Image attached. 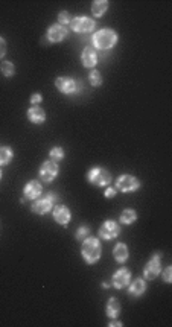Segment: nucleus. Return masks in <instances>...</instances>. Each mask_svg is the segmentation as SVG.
I'll return each instance as SVG.
<instances>
[{
  "label": "nucleus",
  "mask_w": 172,
  "mask_h": 327,
  "mask_svg": "<svg viewBox=\"0 0 172 327\" xmlns=\"http://www.w3.org/2000/svg\"><path fill=\"white\" fill-rule=\"evenodd\" d=\"M81 256L87 265H95L102 256V246L98 238L88 236L81 242Z\"/></svg>",
  "instance_id": "f257e3e1"
},
{
  "label": "nucleus",
  "mask_w": 172,
  "mask_h": 327,
  "mask_svg": "<svg viewBox=\"0 0 172 327\" xmlns=\"http://www.w3.org/2000/svg\"><path fill=\"white\" fill-rule=\"evenodd\" d=\"M119 35L114 29H99L91 35V43L95 49L99 50H110L117 44Z\"/></svg>",
  "instance_id": "f03ea898"
},
{
  "label": "nucleus",
  "mask_w": 172,
  "mask_h": 327,
  "mask_svg": "<svg viewBox=\"0 0 172 327\" xmlns=\"http://www.w3.org/2000/svg\"><path fill=\"white\" fill-rule=\"evenodd\" d=\"M111 180H113L111 172L107 171L105 167L95 166V167H91L90 171L87 172V181L90 183V184L96 186V187H107V186H110Z\"/></svg>",
  "instance_id": "7ed1b4c3"
},
{
  "label": "nucleus",
  "mask_w": 172,
  "mask_h": 327,
  "mask_svg": "<svg viewBox=\"0 0 172 327\" xmlns=\"http://www.w3.org/2000/svg\"><path fill=\"white\" fill-rule=\"evenodd\" d=\"M55 201H58V195L55 192H47L44 196H42V198L34 200V203L31 205V210L37 215H46L50 212V208L54 207Z\"/></svg>",
  "instance_id": "20e7f679"
},
{
  "label": "nucleus",
  "mask_w": 172,
  "mask_h": 327,
  "mask_svg": "<svg viewBox=\"0 0 172 327\" xmlns=\"http://www.w3.org/2000/svg\"><path fill=\"white\" fill-rule=\"evenodd\" d=\"M142 186V183L137 177L134 175H129V174H124L121 177L116 178V183H114V187L117 192H122V193H131V192H136L139 190Z\"/></svg>",
  "instance_id": "39448f33"
},
{
  "label": "nucleus",
  "mask_w": 172,
  "mask_h": 327,
  "mask_svg": "<svg viewBox=\"0 0 172 327\" xmlns=\"http://www.w3.org/2000/svg\"><path fill=\"white\" fill-rule=\"evenodd\" d=\"M70 29L76 34H90L93 32L96 28V21L93 19H90L87 16H78L73 17L70 21Z\"/></svg>",
  "instance_id": "423d86ee"
},
{
  "label": "nucleus",
  "mask_w": 172,
  "mask_h": 327,
  "mask_svg": "<svg viewBox=\"0 0 172 327\" xmlns=\"http://www.w3.org/2000/svg\"><path fill=\"white\" fill-rule=\"evenodd\" d=\"M162 271V254L154 253L151 259L148 260V264L143 268V279L145 280H154L160 276Z\"/></svg>",
  "instance_id": "0eeeda50"
},
{
  "label": "nucleus",
  "mask_w": 172,
  "mask_h": 327,
  "mask_svg": "<svg viewBox=\"0 0 172 327\" xmlns=\"http://www.w3.org/2000/svg\"><path fill=\"white\" fill-rule=\"evenodd\" d=\"M58 172H60L58 163L54 162V160H46L42 166H40L38 175H40V178H42V181L52 183V181H54L58 177Z\"/></svg>",
  "instance_id": "6e6552de"
},
{
  "label": "nucleus",
  "mask_w": 172,
  "mask_h": 327,
  "mask_svg": "<svg viewBox=\"0 0 172 327\" xmlns=\"http://www.w3.org/2000/svg\"><path fill=\"white\" fill-rule=\"evenodd\" d=\"M119 234H121V224L113 219H107L99 228V238H102L105 241L116 239Z\"/></svg>",
  "instance_id": "1a4fd4ad"
},
{
  "label": "nucleus",
  "mask_w": 172,
  "mask_h": 327,
  "mask_svg": "<svg viewBox=\"0 0 172 327\" xmlns=\"http://www.w3.org/2000/svg\"><path fill=\"white\" fill-rule=\"evenodd\" d=\"M69 37V29L67 26H63V24H52L47 28V32H46V38L49 43H61L63 40Z\"/></svg>",
  "instance_id": "9d476101"
},
{
  "label": "nucleus",
  "mask_w": 172,
  "mask_h": 327,
  "mask_svg": "<svg viewBox=\"0 0 172 327\" xmlns=\"http://www.w3.org/2000/svg\"><path fill=\"white\" fill-rule=\"evenodd\" d=\"M55 87L63 95H75L78 93V80H73L70 76H58L55 80Z\"/></svg>",
  "instance_id": "9b49d317"
},
{
  "label": "nucleus",
  "mask_w": 172,
  "mask_h": 327,
  "mask_svg": "<svg viewBox=\"0 0 172 327\" xmlns=\"http://www.w3.org/2000/svg\"><path fill=\"white\" fill-rule=\"evenodd\" d=\"M131 282V271L128 268H119L111 277V283L116 289H124Z\"/></svg>",
  "instance_id": "f8f14e48"
},
{
  "label": "nucleus",
  "mask_w": 172,
  "mask_h": 327,
  "mask_svg": "<svg viewBox=\"0 0 172 327\" xmlns=\"http://www.w3.org/2000/svg\"><path fill=\"white\" fill-rule=\"evenodd\" d=\"M52 216H54L55 222H58L60 225L63 227H67V224L72 219V213H70V208L64 204H58L54 207V210H52Z\"/></svg>",
  "instance_id": "ddd939ff"
},
{
  "label": "nucleus",
  "mask_w": 172,
  "mask_h": 327,
  "mask_svg": "<svg viewBox=\"0 0 172 327\" xmlns=\"http://www.w3.org/2000/svg\"><path fill=\"white\" fill-rule=\"evenodd\" d=\"M43 193V186L38 180H31L29 183H26V186L23 189V195L26 200H37Z\"/></svg>",
  "instance_id": "4468645a"
},
{
  "label": "nucleus",
  "mask_w": 172,
  "mask_h": 327,
  "mask_svg": "<svg viewBox=\"0 0 172 327\" xmlns=\"http://www.w3.org/2000/svg\"><path fill=\"white\" fill-rule=\"evenodd\" d=\"M81 62L86 69H93L98 64V52L93 46H86L81 54Z\"/></svg>",
  "instance_id": "2eb2a0df"
},
{
  "label": "nucleus",
  "mask_w": 172,
  "mask_h": 327,
  "mask_svg": "<svg viewBox=\"0 0 172 327\" xmlns=\"http://www.w3.org/2000/svg\"><path fill=\"white\" fill-rule=\"evenodd\" d=\"M145 292H147V282H145L143 277H137L133 282H129V285L127 286V294L133 298L142 297Z\"/></svg>",
  "instance_id": "dca6fc26"
},
{
  "label": "nucleus",
  "mask_w": 172,
  "mask_h": 327,
  "mask_svg": "<svg viewBox=\"0 0 172 327\" xmlns=\"http://www.w3.org/2000/svg\"><path fill=\"white\" fill-rule=\"evenodd\" d=\"M26 116H28V121L35 125H42L46 122V111L40 105H32L26 113Z\"/></svg>",
  "instance_id": "f3484780"
},
{
  "label": "nucleus",
  "mask_w": 172,
  "mask_h": 327,
  "mask_svg": "<svg viewBox=\"0 0 172 327\" xmlns=\"http://www.w3.org/2000/svg\"><path fill=\"white\" fill-rule=\"evenodd\" d=\"M113 257L117 264H125L129 257V251H128V245L124 242H119L114 245L113 248Z\"/></svg>",
  "instance_id": "a211bd4d"
},
{
  "label": "nucleus",
  "mask_w": 172,
  "mask_h": 327,
  "mask_svg": "<svg viewBox=\"0 0 172 327\" xmlns=\"http://www.w3.org/2000/svg\"><path fill=\"white\" fill-rule=\"evenodd\" d=\"M121 303H119V300L116 297H111L108 302H107V307H105V313H107V317L111 320V318H117L121 315Z\"/></svg>",
  "instance_id": "6ab92c4d"
},
{
  "label": "nucleus",
  "mask_w": 172,
  "mask_h": 327,
  "mask_svg": "<svg viewBox=\"0 0 172 327\" xmlns=\"http://www.w3.org/2000/svg\"><path fill=\"white\" fill-rule=\"evenodd\" d=\"M137 212L134 210V208H125V210L121 213V216H119V224L121 225H131L133 222L137 221Z\"/></svg>",
  "instance_id": "aec40b11"
},
{
  "label": "nucleus",
  "mask_w": 172,
  "mask_h": 327,
  "mask_svg": "<svg viewBox=\"0 0 172 327\" xmlns=\"http://www.w3.org/2000/svg\"><path fill=\"white\" fill-rule=\"evenodd\" d=\"M108 5L110 3L107 0H95V2L91 3V14H93V17H96V19H101L105 12H107Z\"/></svg>",
  "instance_id": "412c9836"
},
{
  "label": "nucleus",
  "mask_w": 172,
  "mask_h": 327,
  "mask_svg": "<svg viewBox=\"0 0 172 327\" xmlns=\"http://www.w3.org/2000/svg\"><path fill=\"white\" fill-rule=\"evenodd\" d=\"M14 159V151L11 146H0V166H6Z\"/></svg>",
  "instance_id": "4be33fe9"
},
{
  "label": "nucleus",
  "mask_w": 172,
  "mask_h": 327,
  "mask_svg": "<svg viewBox=\"0 0 172 327\" xmlns=\"http://www.w3.org/2000/svg\"><path fill=\"white\" fill-rule=\"evenodd\" d=\"M0 72H2V75L5 78H11L16 75V65L14 62L11 61H2V64H0Z\"/></svg>",
  "instance_id": "5701e85b"
},
{
  "label": "nucleus",
  "mask_w": 172,
  "mask_h": 327,
  "mask_svg": "<svg viewBox=\"0 0 172 327\" xmlns=\"http://www.w3.org/2000/svg\"><path fill=\"white\" fill-rule=\"evenodd\" d=\"M88 82H90V85H93V87H99V85H102L104 80H102L101 72L96 70V69H91L90 73H88Z\"/></svg>",
  "instance_id": "b1692460"
},
{
  "label": "nucleus",
  "mask_w": 172,
  "mask_h": 327,
  "mask_svg": "<svg viewBox=\"0 0 172 327\" xmlns=\"http://www.w3.org/2000/svg\"><path fill=\"white\" fill-rule=\"evenodd\" d=\"M64 157H65V152H64V149L61 146H54L50 149V152H49V160H54L57 163L61 162Z\"/></svg>",
  "instance_id": "393cba45"
},
{
  "label": "nucleus",
  "mask_w": 172,
  "mask_h": 327,
  "mask_svg": "<svg viewBox=\"0 0 172 327\" xmlns=\"http://www.w3.org/2000/svg\"><path fill=\"white\" fill-rule=\"evenodd\" d=\"M88 236H90V227H87V225L78 227V230H76V233H75V239H76L78 242H83V241L87 239Z\"/></svg>",
  "instance_id": "a878e982"
},
{
  "label": "nucleus",
  "mask_w": 172,
  "mask_h": 327,
  "mask_svg": "<svg viewBox=\"0 0 172 327\" xmlns=\"http://www.w3.org/2000/svg\"><path fill=\"white\" fill-rule=\"evenodd\" d=\"M72 19H73V17L70 16V12H67V11H61L60 14H58V24L67 26V24H70Z\"/></svg>",
  "instance_id": "bb28decb"
},
{
  "label": "nucleus",
  "mask_w": 172,
  "mask_h": 327,
  "mask_svg": "<svg viewBox=\"0 0 172 327\" xmlns=\"http://www.w3.org/2000/svg\"><path fill=\"white\" fill-rule=\"evenodd\" d=\"M160 276L165 283H171L172 282V266H166L163 271H160Z\"/></svg>",
  "instance_id": "cd10ccee"
},
{
  "label": "nucleus",
  "mask_w": 172,
  "mask_h": 327,
  "mask_svg": "<svg viewBox=\"0 0 172 327\" xmlns=\"http://www.w3.org/2000/svg\"><path fill=\"white\" fill-rule=\"evenodd\" d=\"M105 198H114V196L117 195V190H116V187L114 186H107V189H105Z\"/></svg>",
  "instance_id": "c85d7f7f"
},
{
  "label": "nucleus",
  "mask_w": 172,
  "mask_h": 327,
  "mask_svg": "<svg viewBox=\"0 0 172 327\" xmlns=\"http://www.w3.org/2000/svg\"><path fill=\"white\" fill-rule=\"evenodd\" d=\"M6 49H8V46H6V40L3 37H0V60H2L5 55H6Z\"/></svg>",
  "instance_id": "c756f323"
},
{
  "label": "nucleus",
  "mask_w": 172,
  "mask_h": 327,
  "mask_svg": "<svg viewBox=\"0 0 172 327\" xmlns=\"http://www.w3.org/2000/svg\"><path fill=\"white\" fill-rule=\"evenodd\" d=\"M42 101H43V96L40 93H34L31 96V103H32V105H38V103H42Z\"/></svg>",
  "instance_id": "7c9ffc66"
},
{
  "label": "nucleus",
  "mask_w": 172,
  "mask_h": 327,
  "mask_svg": "<svg viewBox=\"0 0 172 327\" xmlns=\"http://www.w3.org/2000/svg\"><path fill=\"white\" fill-rule=\"evenodd\" d=\"M108 326H110V327H111V326H117V327H122L124 324H122L121 321H117L116 318H111V321L108 323Z\"/></svg>",
  "instance_id": "2f4dec72"
},
{
  "label": "nucleus",
  "mask_w": 172,
  "mask_h": 327,
  "mask_svg": "<svg viewBox=\"0 0 172 327\" xmlns=\"http://www.w3.org/2000/svg\"><path fill=\"white\" fill-rule=\"evenodd\" d=\"M102 287H104V289H108V287H110V282H104L102 283Z\"/></svg>",
  "instance_id": "473e14b6"
},
{
  "label": "nucleus",
  "mask_w": 172,
  "mask_h": 327,
  "mask_svg": "<svg viewBox=\"0 0 172 327\" xmlns=\"http://www.w3.org/2000/svg\"><path fill=\"white\" fill-rule=\"evenodd\" d=\"M2 177H3V174H2V169H0V180H2Z\"/></svg>",
  "instance_id": "72a5a7b5"
}]
</instances>
